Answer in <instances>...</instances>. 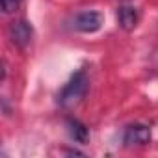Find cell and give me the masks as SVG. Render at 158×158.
<instances>
[{
    "mask_svg": "<svg viewBox=\"0 0 158 158\" xmlns=\"http://www.w3.org/2000/svg\"><path fill=\"white\" fill-rule=\"evenodd\" d=\"M89 89V78H88V73L84 69L76 71L71 80L61 88V91L58 93V104L61 108H71L74 104H78L88 93Z\"/></svg>",
    "mask_w": 158,
    "mask_h": 158,
    "instance_id": "cell-1",
    "label": "cell"
},
{
    "mask_svg": "<svg viewBox=\"0 0 158 158\" xmlns=\"http://www.w3.org/2000/svg\"><path fill=\"white\" fill-rule=\"evenodd\" d=\"M8 37L10 41L19 47V48H26L30 43H32V37H34V28L28 21L24 19H19V21H13L8 28Z\"/></svg>",
    "mask_w": 158,
    "mask_h": 158,
    "instance_id": "cell-2",
    "label": "cell"
},
{
    "mask_svg": "<svg viewBox=\"0 0 158 158\" xmlns=\"http://www.w3.org/2000/svg\"><path fill=\"white\" fill-rule=\"evenodd\" d=\"M151 141V128L141 123H134L125 128L123 143L127 147H143Z\"/></svg>",
    "mask_w": 158,
    "mask_h": 158,
    "instance_id": "cell-3",
    "label": "cell"
},
{
    "mask_svg": "<svg viewBox=\"0 0 158 158\" xmlns=\"http://www.w3.org/2000/svg\"><path fill=\"white\" fill-rule=\"evenodd\" d=\"M102 15L99 11H80L74 17V28L82 34H95L102 26Z\"/></svg>",
    "mask_w": 158,
    "mask_h": 158,
    "instance_id": "cell-4",
    "label": "cell"
},
{
    "mask_svg": "<svg viewBox=\"0 0 158 158\" xmlns=\"http://www.w3.org/2000/svg\"><path fill=\"white\" fill-rule=\"evenodd\" d=\"M117 23L127 32L134 30L136 24H138V10L134 6H130V4L119 6V10H117Z\"/></svg>",
    "mask_w": 158,
    "mask_h": 158,
    "instance_id": "cell-5",
    "label": "cell"
},
{
    "mask_svg": "<svg viewBox=\"0 0 158 158\" xmlns=\"http://www.w3.org/2000/svg\"><path fill=\"white\" fill-rule=\"evenodd\" d=\"M67 134L73 141L76 143H86L89 139V130L84 123L76 121V119H69L67 121Z\"/></svg>",
    "mask_w": 158,
    "mask_h": 158,
    "instance_id": "cell-6",
    "label": "cell"
},
{
    "mask_svg": "<svg viewBox=\"0 0 158 158\" xmlns=\"http://www.w3.org/2000/svg\"><path fill=\"white\" fill-rule=\"evenodd\" d=\"M23 4V0H2V11L4 13H15L19 10V6Z\"/></svg>",
    "mask_w": 158,
    "mask_h": 158,
    "instance_id": "cell-7",
    "label": "cell"
}]
</instances>
